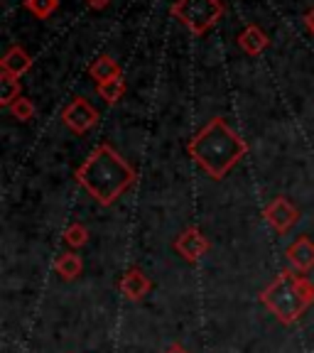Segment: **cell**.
<instances>
[{
    "instance_id": "1",
    "label": "cell",
    "mask_w": 314,
    "mask_h": 353,
    "mask_svg": "<svg viewBox=\"0 0 314 353\" xmlns=\"http://www.w3.org/2000/svg\"><path fill=\"white\" fill-rule=\"evenodd\" d=\"M77 182L101 206H110L135 182V170L110 145H99L77 170Z\"/></svg>"
},
{
    "instance_id": "2",
    "label": "cell",
    "mask_w": 314,
    "mask_h": 353,
    "mask_svg": "<svg viewBox=\"0 0 314 353\" xmlns=\"http://www.w3.org/2000/svg\"><path fill=\"white\" fill-rule=\"evenodd\" d=\"M189 154L211 179H221L226 174L243 154L248 152L246 140L238 135L236 130L228 128L224 118H211L202 130L197 132V138L189 143Z\"/></svg>"
},
{
    "instance_id": "3",
    "label": "cell",
    "mask_w": 314,
    "mask_h": 353,
    "mask_svg": "<svg viewBox=\"0 0 314 353\" xmlns=\"http://www.w3.org/2000/svg\"><path fill=\"white\" fill-rule=\"evenodd\" d=\"M312 299H314V287L309 285L304 277H297V275H293V272H282V275L263 292V302L268 304V309L275 312L277 319H282L285 324L297 319L304 309L309 307Z\"/></svg>"
},
{
    "instance_id": "4",
    "label": "cell",
    "mask_w": 314,
    "mask_h": 353,
    "mask_svg": "<svg viewBox=\"0 0 314 353\" xmlns=\"http://www.w3.org/2000/svg\"><path fill=\"white\" fill-rule=\"evenodd\" d=\"M170 12L189 32L206 34L224 17V3L221 0H177Z\"/></svg>"
},
{
    "instance_id": "5",
    "label": "cell",
    "mask_w": 314,
    "mask_h": 353,
    "mask_svg": "<svg viewBox=\"0 0 314 353\" xmlns=\"http://www.w3.org/2000/svg\"><path fill=\"white\" fill-rule=\"evenodd\" d=\"M61 121H64V125L72 132L84 135V132H88L99 123V110L88 103L84 96H79V99H74L72 103L61 110Z\"/></svg>"
},
{
    "instance_id": "6",
    "label": "cell",
    "mask_w": 314,
    "mask_h": 353,
    "mask_svg": "<svg viewBox=\"0 0 314 353\" xmlns=\"http://www.w3.org/2000/svg\"><path fill=\"white\" fill-rule=\"evenodd\" d=\"M265 219H268V223H271L277 233H287L297 223L300 211L295 209L285 196H277V199H273L271 204H268V209H265Z\"/></svg>"
},
{
    "instance_id": "7",
    "label": "cell",
    "mask_w": 314,
    "mask_h": 353,
    "mask_svg": "<svg viewBox=\"0 0 314 353\" xmlns=\"http://www.w3.org/2000/svg\"><path fill=\"white\" fill-rule=\"evenodd\" d=\"M30 66H32V57H30V52L25 50V47H20V44L8 47V52L3 54V59H0L3 74H10V77H17V79L25 72H30Z\"/></svg>"
},
{
    "instance_id": "8",
    "label": "cell",
    "mask_w": 314,
    "mask_h": 353,
    "mask_svg": "<svg viewBox=\"0 0 314 353\" xmlns=\"http://www.w3.org/2000/svg\"><path fill=\"white\" fill-rule=\"evenodd\" d=\"M271 44V37L265 34V30L260 25H246L238 34V47L248 57H258L260 52H265V47Z\"/></svg>"
},
{
    "instance_id": "9",
    "label": "cell",
    "mask_w": 314,
    "mask_h": 353,
    "mask_svg": "<svg viewBox=\"0 0 314 353\" xmlns=\"http://www.w3.org/2000/svg\"><path fill=\"white\" fill-rule=\"evenodd\" d=\"M175 248L179 250V253H182L184 258L194 260V258H199L202 253H206L209 243H206V238L202 236V231H197V228H187V231H184L182 236L177 238Z\"/></svg>"
},
{
    "instance_id": "10",
    "label": "cell",
    "mask_w": 314,
    "mask_h": 353,
    "mask_svg": "<svg viewBox=\"0 0 314 353\" xmlns=\"http://www.w3.org/2000/svg\"><path fill=\"white\" fill-rule=\"evenodd\" d=\"M287 258H290V263H293L297 270L307 272L309 268H314V243L309 241L307 236L297 238V241L287 248Z\"/></svg>"
},
{
    "instance_id": "11",
    "label": "cell",
    "mask_w": 314,
    "mask_h": 353,
    "mask_svg": "<svg viewBox=\"0 0 314 353\" xmlns=\"http://www.w3.org/2000/svg\"><path fill=\"white\" fill-rule=\"evenodd\" d=\"M88 74H91V79H94L96 83H104V81H110V79L123 77L121 64H118L110 54L96 57V59L91 61V66H88Z\"/></svg>"
},
{
    "instance_id": "12",
    "label": "cell",
    "mask_w": 314,
    "mask_h": 353,
    "mask_svg": "<svg viewBox=\"0 0 314 353\" xmlns=\"http://www.w3.org/2000/svg\"><path fill=\"white\" fill-rule=\"evenodd\" d=\"M150 290V280L140 270H130L123 280V292L130 299H140Z\"/></svg>"
},
{
    "instance_id": "13",
    "label": "cell",
    "mask_w": 314,
    "mask_h": 353,
    "mask_svg": "<svg viewBox=\"0 0 314 353\" xmlns=\"http://www.w3.org/2000/svg\"><path fill=\"white\" fill-rule=\"evenodd\" d=\"M17 99H20V79L10 77V74H0V103L10 108Z\"/></svg>"
},
{
    "instance_id": "14",
    "label": "cell",
    "mask_w": 314,
    "mask_h": 353,
    "mask_svg": "<svg viewBox=\"0 0 314 353\" xmlns=\"http://www.w3.org/2000/svg\"><path fill=\"white\" fill-rule=\"evenodd\" d=\"M96 91H99V96L106 103H116V101L123 99V94H126V81H123V77L110 79V81L96 83Z\"/></svg>"
},
{
    "instance_id": "15",
    "label": "cell",
    "mask_w": 314,
    "mask_h": 353,
    "mask_svg": "<svg viewBox=\"0 0 314 353\" xmlns=\"http://www.w3.org/2000/svg\"><path fill=\"white\" fill-rule=\"evenodd\" d=\"M59 8V0H25V10L32 12L37 20H47Z\"/></svg>"
},
{
    "instance_id": "16",
    "label": "cell",
    "mask_w": 314,
    "mask_h": 353,
    "mask_svg": "<svg viewBox=\"0 0 314 353\" xmlns=\"http://www.w3.org/2000/svg\"><path fill=\"white\" fill-rule=\"evenodd\" d=\"M57 272H59L64 280H72V277H77L79 272H81V260L72 253L61 255V258L57 260Z\"/></svg>"
},
{
    "instance_id": "17",
    "label": "cell",
    "mask_w": 314,
    "mask_h": 353,
    "mask_svg": "<svg viewBox=\"0 0 314 353\" xmlns=\"http://www.w3.org/2000/svg\"><path fill=\"white\" fill-rule=\"evenodd\" d=\"M10 113L17 118V121L28 123L30 118L35 116V103L30 99H25V96H20V99H17L15 103L10 105Z\"/></svg>"
},
{
    "instance_id": "18",
    "label": "cell",
    "mask_w": 314,
    "mask_h": 353,
    "mask_svg": "<svg viewBox=\"0 0 314 353\" xmlns=\"http://www.w3.org/2000/svg\"><path fill=\"white\" fill-rule=\"evenodd\" d=\"M64 238H66V243H69V245H74V248H79V245H84V243H86L88 231L81 226V223H74V226L66 228Z\"/></svg>"
},
{
    "instance_id": "19",
    "label": "cell",
    "mask_w": 314,
    "mask_h": 353,
    "mask_svg": "<svg viewBox=\"0 0 314 353\" xmlns=\"http://www.w3.org/2000/svg\"><path fill=\"white\" fill-rule=\"evenodd\" d=\"M86 6L91 8V10H106V8L110 6V0H86Z\"/></svg>"
},
{
    "instance_id": "20",
    "label": "cell",
    "mask_w": 314,
    "mask_h": 353,
    "mask_svg": "<svg viewBox=\"0 0 314 353\" xmlns=\"http://www.w3.org/2000/svg\"><path fill=\"white\" fill-rule=\"evenodd\" d=\"M304 25H307V30L314 34V8H309L307 15H304Z\"/></svg>"
},
{
    "instance_id": "21",
    "label": "cell",
    "mask_w": 314,
    "mask_h": 353,
    "mask_svg": "<svg viewBox=\"0 0 314 353\" xmlns=\"http://www.w3.org/2000/svg\"><path fill=\"white\" fill-rule=\"evenodd\" d=\"M167 353H187V351H184L182 346H172V348H170V351H167Z\"/></svg>"
}]
</instances>
